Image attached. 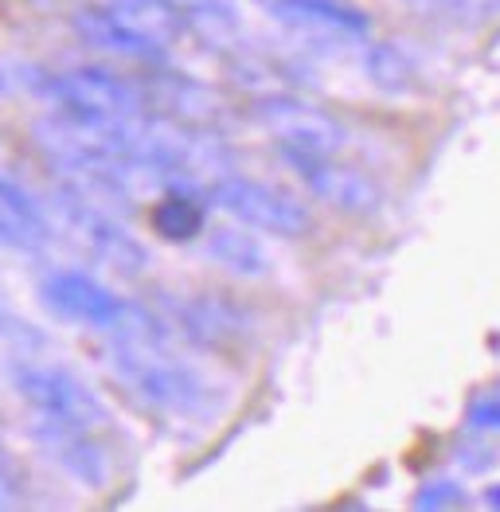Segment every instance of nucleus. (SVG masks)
Wrapping results in <instances>:
<instances>
[{"mask_svg": "<svg viewBox=\"0 0 500 512\" xmlns=\"http://www.w3.org/2000/svg\"><path fill=\"white\" fill-rule=\"evenodd\" d=\"M20 497H24L20 477H16V470H12V462L0 454V509H12Z\"/></svg>", "mask_w": 500, "mask_h": 512, "instance_id": "obj_21", "label": "nucleus"}, {"mask_svg": "<svg viewBox=\"0 0 500 512\" xmlns=\"http://www.w3.org/2000/svg\"><path fill=\"white\" fill-rule=\"evenodd\" d=\"M172 321L180 325V333L188 341L204 344V348H235L239 341H247L250 333L247 313L223 294L172 298Z\"/></svg>", "mask_w": 500, "mask_h": 512, "instance_id": "obj_11", "label": "nucleus"}, {"mask_svg": "<svg viewBox=\"0 0 500 512\" xmlns=\"http://www.w3.org/2000/svg\"><path fill=\"white\" fill-rule=\"evenodd\" d=\"M32 438L40 442L43 454H47L59 470L71 473L75 481H83L90 489H102V485L110 481V454H106V446L94 438V430L32 415Z\"/></svg>", "mask_w": 500, "mask_h": 512, "instance_id": "obj_10", "label": "nucleus"}, {"mask_svg": "<svg viewBox=\"0 0 500 512\" xmlns=\"http://www.w3.org/2000/svg\"><path fill=\"white\" fill-rule=\"evenodd\" d=\"M293 176L325 204L340 215H375L383 208V188L372 172L344 165L340 157L329 153H282Z\"/></svg>", "mask_w": 500, "mask_h": 512, "instance_id": "obj_8", "label": "nucleus"}, {"mask_svg": "<svg viewBox=\"0 0 500 512\" xmlns=\"http://www.w3.org/2000/svg\"><path fill=\"white\" fill-rule=\"evenodd\" d=\"M43 94L59 110L83 114V118H137V114H149L137 79H125L110 67H71V71L47 75Z\"/></svg>", "mask_w": 500, "mask_h": 512, "instance_id": "obj_6", "label": "nucleus"}, {"mask_svg": "<svg viewBox=\"0 0 500 512\" xmlns=\"http://www.w3.org/2000/svg\"><path fill=\"white\" fill-rule=\"evenodd\" d=\"M0 243L24 255H36L51 243V223L43 208L12 180L0 176Z\"/></svg>", "mask_w": 500, "mask_h": 512, "instance_id": "obj_14", "label": "nucleus"}, {"mask_svg": "<svg viewBox=\"0 0 500 512\" xmlns=\"http://www.w3.org/2000/svg\"><path fill=\"white\" fill-rule=\"evenodd\" d=\"M51 212L59 215V223L67 227V235L83 247L90 258H98L102 266H110L114 274H141L149 266V251L141 247V239L114 215V208L90 200L83 188H75L71 180H59L51 188Z\"/></svg>", "mask_w": 500, "mask_h": 512, "instance_id": "obj_2", "label": "nucleus"}, {"mask_svg": "<svg viewBox=\"0 0 500 512\" xmlns=\"http://www.w3.org/2000/svg\"><path fill=\"white\" fill-rule=\"evenodd\" d=\"M75 32L79 40L90 43L94 51H106L114 59H125V63H137V67H161L168 51H161L157 43L141 40L133 28H125L114 12H106L102 4H90V8H79L75 12Z\"/></svg>", "mask_w": 500, "mask_h": 512, "instance_id": "obj_13", "label": "nucleus"}, {"mask_svg": "<svg viewBox=\"0 0 500 512\" xmlns=\"http://www.w3.org/2000/svg\"><path fill=\"white\" fill-rule=\"evenodd\" d=\"M211 200L239 219L250 231H262V235H278V239H301L313 231V212L274 184H262V180H250V176H231L223 172L215 184H211Z\"/></svg>", "mask_w": 500, "mask_h": 512, "instance_id": "obj_5", "label": "nucleus"}, {"mask_svg": "<svg viewBox=\"0 0 500 512\" xmlns=\"http://www.w3.org/2000/svg\"><path fill=\"white\" fill-rule=\"evenodd\" d=\"M184 16V24L200 36V40L215 43V47H235L243 36V24H239V8L235 0H172Z\"/></svg>", "mask_w": 500, "mask_h": 512, "instance_id": "obj_17", "label": "nucleus"}, {"mask_svg": "<svg viewBox=\"0 0 500 512\" xmlns=\"http://www.w3.org/2000/svg\"><path fill=\"white\" fill-rule=\"evenodd\" d=\"M254 122L266 129L282 153H340L348 145L344 122L325 106H313L297 94H262L254 102Z\"/></svg>", "mask_w": 500, "mask_h": 512, "instance_id": "obj_7", "label": "nucleus"}, {"mask_svg": "<svg viewBox=\"0 0 500 512\" xmlns=\"http://www.w3.org/2000/svg\"><path fill=\"white\" fill-rule=\"evenodd\" d=\"M446 12H454L465 24H485L500 12V0H438Z\"/></svg>", "mask_w": 500, "mask_h": 512, "instance_id": "obj_20", "label": "nucleus"}, {"mask_svg": "<svg viewBox=\"0 0 500 512\" xmlns=\"http://www.w3.org/2000/svg\"><path fill=\"white\" fill-rule=\"evenodd\" d=\"M137 86H141L145 110H149V114H161V118H172V122L211 129L231 118V102L208 83H196V79L168 75V71L149 67V71L137 79Z\"/></svg>", "mask_w": 500, "mask_h": 512, "instance_id": "obj_9", "label": "nucleus"}, {"mask_svg": "<svg viewBox=\"0 0 500 512\" xmlns=\"http://www.w3.org/2000/svg\"><path fill=\"white\" fill-rule=\"evenodd\" d=\"M204 247H208L211 262L235 278H266L270 274V255L262 251L258 239H250L239 227H211Z\"/></svg>", "mask_w": 500, "mask_h": 512, "instance_id": "obj_16", "label": "nucleus"}, {"mask_svg": "<svg viewBox=\"0 0 500 512\" xmlns=\"http://www.w3.org/2000/svg\"><path fill=\"white\" fill-rule=\"evenodd\" d=\"M110 372L118 384L137 395L145 407L161 415H180V419H204L215 411V387L176 360L168 344H125L114 341L110 348Z\"/></svg>", "mask_w": 500, "mask_h": 512, "instance_id": "obj_1", "label": "nucleus"}, {"mask_svg": "<svg viewBox=\"0 0 500 512\" xmlns=\"http://www.w3.org/2000/svg\"><path fill=\"white\" fill-rule=\"evenodd\" d=\"M274 20L313 40H364L368 16L340 0H258Z\"/></svg>", "mask_w": 500, "mask_h": 512, "instance_id": "obj_12", "label": "nucleus"}, {"mask_svg": "<svg viewBox=\"0 0 500 512\" xmlns=\"http://www.w3.org/2000/svg\"><path fill=\"white\" fill-rule=\"evenodd\" d=\"M40 301L59 313L63 321H75V325H90V329H102L114 337H129L137 333L149 317L141 305L118 298L110 286H102L98 278H90L83 270H55L40 282Z\"/></svg>", "mask_w": 500, "mask_h": 512, "instance_id": "obj_4", "label": "nucleus"}, {"mask_svg": "<svg viewBox=\"0 0 500 512\" xmlns=\"http://www.w3.org/2000/svg\"><path fill=\"white\" fill-rule=\"evenodd\" d=\"M102 8L114 12L141 40L157 43L161 51L176 47L180 36L188 32V24H184V16L172 0H102Z\"/></svg>", "mask_w": 500, "mask_h": 512, "instance_id": "obj_15", "label": "nucleus"}, {"mask_svg": "<svg viewBox=\"0 0 500 512\" xmlns=\"http://www.w3.org/2000/svg\"><path fill=\"white\" fill-rule=\"evenodd\" d=\"M12 387L16 395L28 403L32 415L43 419H59L71 427L98 430L110 427V411L106 403L94 395V387L79 380L71 368L63 364H40V360H24L12 368Z\"/></svg>", "mask_w": 500, "mask_h": 512, "instance_id": "obj_3", "label": "nucleus"}, {"mask_svg": "<svg viewBox=\"0 0 500 512\" xmlns=\"http://www.w3.org/2000/svg\"><path fill=\"white\" fill-rule=\"evenodd\" d=\"M153 231L168 243H192L196 235H204V208L176 188V192H168L165 200H157Z\"/></svg>", "mask_w": 500, "mask_h": 512, "instance_id": "obj_18", "label": "nucleus"}, {"mask_svg": "<svg viewBox=\"0 0 500 512\" xmlns=\"http://www.w3.org/2000/svg\"><path fill=\"white\" fill-rule=\"evenodd\" d=\"M364 67H368L372 83L383 86V90H407V86L415 83V67L407 63V55L387 47V43H379V47H372L364 55Z\"/></svg>", "mask_w": 500, "mask_h": 512, "instance_id": "obj_19", "label": "nucleus"}]
</instances>
